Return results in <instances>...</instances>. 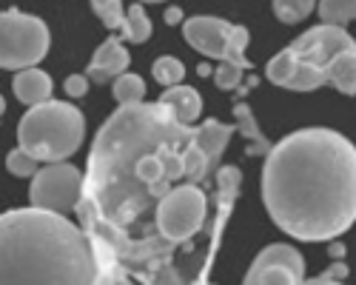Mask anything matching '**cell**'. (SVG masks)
Returning a JSON list of instances; mask_svg holds the SVG:
<instances>
[{
  "instance_id": "obj_3",
  "label": "cell",
  "mask_w": 356,
  "mask_h": 285,
  "mask_svg": "<svg viewBox=\"0 0 356 285\" xmlns=\"http://www.w3.org/2000/svg\"><path fill=\"white\" fill-rule=\"evenodd\" d=\"M86 134L83 111L72 103L43 100L38 106H29V111L17 123V142L32 152L40 163H57L72 157Z\"/></svg>"
},
{
  "instance_id": "obj_16",
  "label": "cell",
  "mask_w": 356,
  "mask_h": 285,
  "mask_svg": "<svg viewBox=\"0 0 356 285\" xmlns=\"http://www.w3.org/2000/svg\"><path fill=\"white\" fill-rule=\"evenodd\" d=\"M328 69V83L342 95H356V49L342 51L325 66Z\"/></svg>"
},
{
  "instance_id": "obj_25",
  "label": "cell",
  "mask_w": 356,
  "mask_h": 285,
  "mask_svg": "<svg viewBox=\"0 0 356 285\" xmlns=\"http://www.w3.org/2000/svg\"><path fill=\"white\" fill-rule=\"evenodd\" d=\"M248 66L243 63H236V60H220V69L214 72V83H217V89L222 92H240V86H243V72Z\"/></svg>"
},
{
  "instance_id": "obj_31",
  "label": "cell",
  "mask_w": 356,
  "mask_h": 285,
  "mask_svg": "<svg viewBox=\"0 0 356 285\" xmlns=\"http://www.w3.org/2000/svg\"><path fill=\"white\" fill-rule=\"evenodd\" d=\"M165 23H168V26H177V23H183V9H177V6L165 9Z\"/></svg>"
},
{
  "instance_id": "obj_4",
  "label": "cell",
  "mask_w": 356,
  "mask_h": 285,
  "mask_svg": "<svg viewBox=\"0 0 356 285\" xmlns=\"http://www.w3.org/2000/svg\"><path fill=\"white\" fill-rule=\"evenodd\" d=\"M49 54V26L40 17L6 9L0 17V66L20 72L38 66Z\"/></svg>"
},
{
  "instance_id": "obj_32",
  "label": "cell",
  "mask_w": 356,
  "mask_h": 285,
  "mask_svg": "<svg viewBox=\"0 0 356 285\" xmlns=\"http://www.w3.org/2000/svg\"><path fill=\"white\" fill-rule=\"evenodd\" d=\"M331 254H334V256H342V254H345V248H342L339 243H334V245H331Z\"/></svg>"
},
{
  "instance_id": "obj_2",
  "label": "cell",
  "mask_w": 356,
  "mask_h": 285,
  "mask_svg": "<svg viewBox=\"0 0 356 285\" xmlns=\"http://www.w3.org/2000/svg\"><path fill=\"white\" fill-rule=\"evenodd\" d=\"M103 279L92 234L40 206L9 209L0 217V282L3 285H92Z\"/></svg>"
},
{
  "instance_id": "obj_21",
  "label": "cell",
  "mask_w": 356,
  "mask_h": 285,
  "mask_svg": "<svg viewBox=\"0 0 356 285\" xmlns=\"http://www.w3.org/2000/svg\"><path fill=\"white\" fill-rule=\"evenodd\" d=\"M296 63H300V57H296V51L288 46V49H282L280 54L271 57V63H268V69H265V74H268V80L274 86H282V89H285V83L291 80Z\"/></svg>"
},
{
  "instance_id": "obj_15",
  "label": "cell",
  "mask_w": 356,
  "mask_h": 285,
  "mask_svg": "<svg viewBox=\"0 0 356 285\" xmlns=\"http://www.w3.org/2000/svg\"><path fill=\"white\" fill-rule=\"evenodd\" d=\"M234 120H236V129H240V134L251 140V149H248L251 157H254V154H268V152L274 149V142L259 131L257 117L251 114V106H248V103H236V106H234Z\"/></svg>"
},
{
  "instance_id": "obj_24",
  "label": "cell",
  "mask_w": 356,
  "mask_h": 285,
  "mask_svg": "<svg viewBox=\"0 0 356 285\" xmlns=\"http://www.w3.org/2000/svg\"><path fill=\"white\" fill-rule=\"evenodd\" d=\"M319 17L325 23H350L356 20V0H319Z\"/></svg>"
},
{
  "instance_id": "obj_29",
  "label": "cell",
  "mask_w": 356,
  "mask_h": 285,
  "mask_svg": "<svg viewBox=\"0 0 356 285\" xmlns=\"http://www.w3.org/2000/svg\"><path fill=\"white\" fill-rule=\"evenodd\" d=\"M88 74H72V77H66V95L69 97H83L86 92H88Z\"/></svg>"
},
{
  "instance_id": "obj_33",
  "label": "cell",
  "mask_w": 356,
  "mask_h": 285,
  "mask_svg": "<svg viewBox=\"0 0 356 285\" xmlns=\"http://www.w3.org/2000/svg\"><path fill=\"white\" fill-rule=\"evenodd\" d=\"M140 3H163V0H140Z\"/></svg>"
},
{
  "instance_id": "obj_12",
  "label": "cell",
  "mask_w": 356,
  "mask_h": 285,
  "mask_svg": "<svg viewBox=\"0 0 356 285\" xmlns=\"http://www.w3.org/2000/svg\"><path fill=\"white\" fill-rule=\"evenodd\" d=\"M12 89H15V97L26 106H38L43 100H51V77L35 66L29 69H20L12 80Z\"/></svg>"
},
{
  "instance_id": "obj_9",
  "label": "cell",
  "mask_w": 356,
  "mask_h": 285,
  "mask_svg": "<svg viewBox=\"0 0 356 285\" xmlns=\"http://www.w3.org/2000/svg\"><path fill=\"white\" fill-rule=\"evenodd\" d=\"M129 63H131V57H129V51L123 49V43L117 40V38H108V40L95 51V57H92V63H88L86 74L92 77V80H97V83H108V80L120 77V74L129 69Z\"/></svg>"
},
{
  "instance_id": "obj_27",
  "label": "cell",
  "mask_w": 356,
  "mask_h": 285,
  "mask_svg": "<svg viewBox=\"0 0 356 285\" xmlns=\"http://www.w3.org/2000/svg\"><path fill=\"white\" fill-rule=\"evenodd\" d=\"M38 163H40V160H38L32 152H26L23 146H20V149H12V152L6 154V168L12 171L15 177H35L38 171H40Z\"/></svg>"
},
{
  "instance_id": "obj_14",
  "label": "cell",
  "mask_w": 356,
  "mask_h": 285,
  "mask_svg": "<svg viewBox=\"0 0 356 285\" xmlns=\"http://www.w3.org/2000/svg\"><path fill=\"white\" fill-rule=\"evenodd\" d=\"M265 266H285L291 271H296L302 277L305 282V260H302V254L296 251L293 245H285V243H277V245H268V248H262L259 256L251 263V268H265Z\"/></svg>"
},
{
  "instance_id": "obj_18",
  "label": "cell",
  "mask_w": 356,
  "mask_h": 285,
  "mask_svg": "<svg viewBox=\"0 0 356 285\" xmlns=\"http://www.w3.org/2000/svg\"><path fill=\"white\" fill-rule=\"evenodd\" d=\"M245 282L248 285H300L302 277L285 266H265V268H248Z\"/></svg>"
},
{
  "instance_id": "obj_23",
  "label": "cell",
  "mask_w": 356,
  "mask_h": 285,
  "mask_svg": "<svg viewBox=\"0 0 356 285\" xmlns=\"http://www.w3.org/2000/svg\"><path fill=\"white\" fill-rule=\"evenodd\" d=\"M316 6V0H274V15L277 20L293 26V23H302Z\"/></svg>"
},
{
  "instance_id": "obj_17",
  "label": "cell",
  "mask_w": 356,
  "mask_h": 285,
  "mask_svg": "<svg viewBox=\"0 0 356 285\" xmlns=\"http://www.w3.org/2000/svg\"><path fill=\"white\" fill-rule=\"evenodd\" d=\"M322 83H328V69L325 66H316V63H308V60H300L291 74V80L285 83V89L291 92H314L319 89Z\"/></svg>"
},
{
  "instance_id": "obj_10",
  "label": "cell",
  "mask_w": 356,
  "mask_h": 285,
  "mask_svg": "<svg viewBox=\"0 0 356 285\" xmlns=\"http://www.w3.org/2000/svg\"><path fill=\"white\" fill-rule=\"evenodd\" d=\"M157 103L171 111L174 120H180L186 126H191L200 117V114H202V97L197 95V89H191V86H183V83L168 86V89L160 95Z\"/></svg>"
},
{
  "instance_id": "obj_26",
  "label": "cell",
  "mask_w": 356,
  "mask_h": 285,
  "mask_svg": "<svg viewBox=\"0 0 356 285\" xmlns=\"http://www.w3.org/2000/svg\"><path fill=\"white\" fill-rule=\"evenodd\" d=\"M152 74H154V80L160 83V86H177L183 77H186V66L177 60V57H171V54H165V57H160V60L154 63V69H152Z\"/></svg>"
},
{
  "instance_id": "obj_6",
  "label": "cell",
  "mask_w": 356,
  "mask_h": 285,
  "mask_svg": "<svg viewBox=\"0 0 356 285\" xmlns=\"http://www.w3.org/2000/svg\"><path fill=\"white\" fill-rule=\"evenodd\" d=\"M32 206L49 209V211H74L83 203V177L80 171L66 163V160H57V163H46L38 174L32 177Z\"/></svg>"
},
{
  "instance_id": "obj_5",
  "label": "cell",
  "mask_w": 356,
  "mask_h": 285,
  "mask_svg": "<svg viewBox=\"0 0 356 285\" xmlns=\"http://www.w3.org/2000/svg\"><path fill=\"white\" fill-rule=\"evenodd\" d=\"M205 211H209V197L197 183L177 186L157 203L154 211L157 234L171 245L188 243L205 225Z\"/></svg>"
},
{
  "instance_id": "obj_22",
  "label": "cell",
  "mask_w": 356,
  "mask_h": 285,
  "mask_svg": "<svg viewBox=\"0 0 356 285\" xmlns=\"http://www.w3.org/2000/svg\"><path fill=\"white\" fill-rule=\"evenodd\" d=\"M183 154H186V180H188V183H200V180L209 177V171H211L214 165H211L209 154H205L194 140L183 149Z\"/></svg>"
},
{
  "instance_id": "obj_19",
  "label": "cell",
  "mask_w": 356,
  "mask_h": 285,
  "mask_svg": "<svg viewBox=\"0 0 356 285\" xmlns=\"http://www.w3.org/2000/svg\"><path fill=\"white\" fill-rule=\"evenodd\" d=\"M111 95H114V100L120 106L140 103L145 97V83H143V77H137L131 72H123L117 80H111Z\"/></svg>"
},
{
  "instance_id": "obj_1",
  "label": "cell",
  "mask_w": 356,
  "mask_h": 285,
  "mask_svg": "<svg viewBox=\"0 0 356 285\" xmlns=\"http://www.w3.org/2000/svg\"><path fill=\"white\" fill-rule=\"evenodd\" d=\"M262 200L274 225L331 243L356 222V146L334 129L293 131L265 154Z\"/></svg>"
},
{
  "instance_id": "obj_7",
  "label": "cell",
  "mask_w": 356,
  "mask_h": 285,
  "mask_svg": "<svg viewBox=\"0 0 356 285\" xmlns=\"http://www.w3.org/2000/svg\"><path fill=\"white\" fill-rule=\"evenodd\" d=\"M291 49L296 51L300 60H308V63H316V66H328L337 54L342 51H353L356 49V40L348 35V28L339 26V23H319L314 28H308L305 35H300Z\"/></svg>"
},
{
  "instance_id": "obj_13",
  "label": "cell",
  "mask_w": 356,
  "mask_h": 285,
  "mask_svg": "<svg viewBox=\"0 0 356 285\" xmlns=\"http://www.w3.org/2000/svg\"><path fill=\"white\" fill-rule=\"evenodd\" d=\"M231 131H234V126H225L220 120H205L200 129H194V142L205 154H209L211 165L220 163V157H222V152L228 146V140H231Z\"/></svg>"
},
{
  "instance_id": "obj_8",
  "label": "cell",
  "mask_w": 356,
  "mask_h": 285,
  "mask_svg": "<svg viewBox=\"0 0 356 285\" xmlns=\"http://www.w3.org/2000/svg\"><path fill=\"white\" fill-rule=\"evenodd\" d=\"M183 38L202 57L225 60L231 38H234V23L220 20V17H188L183 23Z\"/></svg>"
},
{
  "instance_id": "obj_11",
  "label": "cell",
  "mask_w": 356,
  "mask_h": 285,
  "mask_svg": "<svg viewBox=\"0 0 356 285\" xmlns=\"http://www.w3.org/2000/svg\"><path fill=\"white\" fill-rule=\"evenodd\" d=\"M243 183V171L236 165H222L217 171V188H220V211H217V222H214V231H211V256L217 248V240L222 234V225L234 209V200H236V188Z\"/></svg>"
},
{
  "instance_id": "obj_20",
  "label": "cell",
  "mask_w": 356,
  "mask_h": 285,
  "mask_svg": "<svg viewBox=\"0 0 356 285\" xmlns=\"http://www.w3.org/2000/svg\"><path fill=\"white\" fill-rule=\"evenodd\" d=\"M123 38L131 43H145L152 38V20H148L145 9L140 6V0L126 12V23H123Z\"/></svg>"
},
{
  "instance_id": "obj_30",
  "label": "cell",
  "mask_w": 356,
  "mask_h": 285,
  "mask_svg": "<svg viewBox=\"0 0 356 285\" xmlns=\"http://www.w3.org/2000/svg\"><path fill=\"white\" fill-rule=\"evenodd\" d=\"M342 277H348V263H334L325 274H319V277H314L308 282L311 285H322V282H334V279H342Z\"/></svg>"
},
{
  "instance_id": "obj_28",
  "label": "cell",
  "mask_w": 356,
  "mask_h": 285,
  "mask_svg": "<svg viewBox=\"0 0 356 285\" xmlns=\"http://www.w3.org/2000/svg\"><path fill=\"white\" fill-rule=\"evenodd\" d=\"M92 9L103 20L106 28H123V23H126L123 0H92Z\"/></svg>"
}]
</instances>
